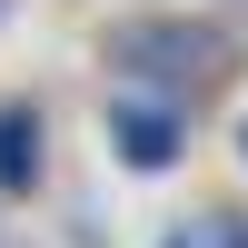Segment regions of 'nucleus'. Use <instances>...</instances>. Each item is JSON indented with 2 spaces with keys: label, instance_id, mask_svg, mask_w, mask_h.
<instances>
[{
  "label": "nucleus",
  "instance_id": "nucleus-3",
  "mask_svg": "<svg viewBox=\"0 0 248 248\" xmlns=\"http://www.w3.org/2000/svg\"><path fill=\"white\" fill-rule=\"evenodd\" d=\"M50 179V119L40 99H0V199H30Z\"/></svg>",
  "mask_w": 248,
  "mask_h": 248
},
{
  "label": "nucleus",
  "instance_id": "nucleus-4",
  "mask_svg": "<svg viewBox=\"0 0 248 248\" xmlns=\"http://www.w3.org/2000/svg\"><path fill=\"white\" fill-rule=\"evenodd\" d=\"M10 10H20V0H0V20H10Z\"/></svg>",
  "mask_w": 248,
  "mask_h": 248
},
{
  "label": "nucleus",
  "instance_id": "nucleus-2",
  "mask_svg": "<svg viewBox=\"0 0 248 248\" xmlns=\"http://www.w3.org/2000/svg\"><path fill=\"white\" fill-rule=\"evenodd\" d=\"M109 149L129 159L139 179L179 169V149H189V109L159 99V90H119V99H109Z\"/></svg>",
  "mask_w": 248,
  "mask_h": 248
},
{
  "label": "nucleus",
  "instance_id": "nucleus-1",
  "mask_svg": "<svg viewBox=\"0 0 248 248\" xmlns=\"http://www.w3.org/2000/svg\"><path fill=\"white\" fill-rule=\"evenodd\" d=\"M109 70H119V90H159V99H209L218 90V70H229V40L209 30V20H189V10H149V20H119L109 30Z\"/></svg>",
  "mask_w": 248,
  "mask_h": 248
}]
</instances>
